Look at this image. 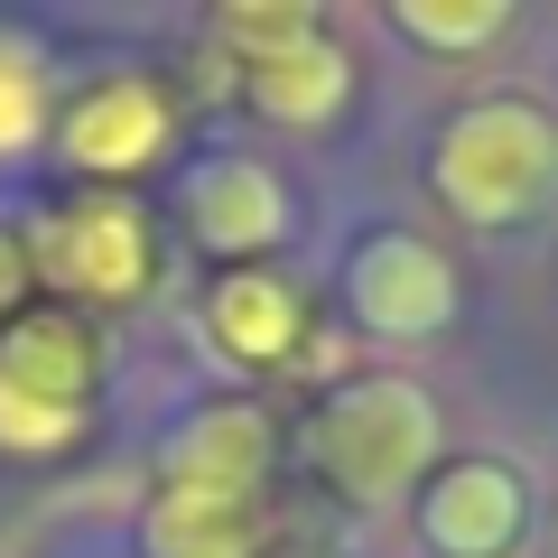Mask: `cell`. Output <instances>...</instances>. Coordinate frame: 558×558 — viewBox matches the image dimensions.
<instances>
[{
    "mask_svg": "<svg viewBox=\"0 0 558 558\" xmlns=\"http://www.w3.org/2000/svg\"><path fill=\"white\" fill-rule=\"evenodd\" d=\"M307 447H317V475L344 502H373L381 512V502H400L428 475V457H438V400L418 391V381H344L317 410Z\"/></svg>",
    "mask_w": 558,
    "mask_h": 558,
    "instance_id": "6da1fadb",
    "label": "cell"
},
{
    "mask_svg": "<svg viewBox=\"0 0 558 558\" xmlns=\"http://www.w3.org/2000/svg\"><path fill=\"white\" fill-rule=\"evenodd\" d=\"M549 186H558V121L539 102L502 94L438 131V196L465 223H521Z\"/></svg>",
    "mask_w": 558,
    "mask_h": 558,
    "instance_id": "7a4b0ae2",
    "label": "cell"
},
{
    "mask_svg": "<svg viewBox=\"0 0 558 558\" xmlns=\"http://www.w3.org/2000/svg\"><path fill=\"white\" fill-rule=\"evenodd\" d=\"M28 270H47L65 289V299H140L149 289V223L131 215V205H65V215L38 223V242H28Z\"/></svg>",
    "mask_w": 558,
    "mask_h": 558,
    "instance_id": "3957f363",
    "label": "cell"
},
{
    "mask_svg": "<svg viewBox=\"0 0 558 558\" xmlns=\"http://www.w3.org/2000/svg\"><path fill=\"white\" fill-rule=\"evenodd\" d=\"M344 307H354V326H373V336L418 344V336H438V326L457 317V270H447V252H428L418 233H373L354 252V270H344Z\"/></svg>",
    "mask_w": 558,
    "mask_h": 558,
    "instance_id": "277c9868",
    "label": "cell"
},
{
    "mask_svg": "<svg viewBox=\"0 0 558 558\" xmlns=\"http://www.w3.org/2000/svg\"><path fill=\"white\" fill-rule=\"evenodd\" d=\"M418 531H428V549L438 558H502L521 531H531V494H521L512 465H447L438 484H428V502H418Z\"/></svg>",
    "mask_w": 558,
    "mask_h": 558,
    "instance_id": "5b68a950",
    "label": "cell"
},
{
    "mask_svg": "<svg viewBox=\"0 0 558 558\" xmlns=\"http://www.w3.org/2000/svg\"><path fill=\"white\" fill-rule=\"evenodd\" d=\"M57 140H65V159L94 168V178H131V168H149L168 149V102H159V84L112 75V84H94V94L65 112Z\"/></svg>",
    "mask_w": 558,
    "mask_h": 558,
    "instance_id": "8992f818",
    "label": "cell"
},
{
    "mask_svg": "<svg viewBox=\"0 0 558 558\" xmlns=\"http://www.w3.org/2000/svg\"><path fill=\"white\" fill-rule=\"evenodd\" d=\"M186 223L205 252H270L289 233V186L260 159H205L186 178Z\"/></svg>",
    "mask_w": 558,
    "mask_h": 558,
    "instance_id": "52a82bcc",
    "label": "cell"
},
{
    "mask_svg": "<svg viewBox=\"0 0 558 558\" xmlns=\"http://www.w3.org/2000/svg\"><path fill=\"white\" fill-rule=\"evenodd\" d=\"M0 381L57 418H84L94 400V344L75 317H10L0 326Z\"/></svg>",
    "mask_w": 558,
    "mask_h": 558,
    "instance_id": "ba28073f",
    "label": "cell"
},
{
    "mask_svg": "<svg viewBox=\"0 0 558 558\" xmlns=\"http://www.w3.org/2000/svg\"><path fill=\"white\" fill-rule=\"evenodd\" d=\"M344 94H354V65H344V47L326 38V28H307V38L260 47V57H252V102H260L270 121H289V131L336 121Z\"/></svg>",
    "mask_w": 558,
    "mask_h": 558,
    "instance_id": "9c48e42d",
    "label": "cell"
},
{
    "mask_svg": "<svg viewBox=\"0 0 558 558\" xmlns=\"http://www.w3.org/2000/svg\"><path fill=\"white\" fill-rule=\"evenodd\" d=\"M260 465H270V418L252 400H215L205 418H186V438L168 447V484H196V494H252Z\"/></svg>",
    "mask_w": 558,
    "mask_h": 558,
    "instance_id": "30bf717a",
    "label": "cell"
},
{
    "mask_svg": "<svg viewBox=\"0 0 558 558\" xmlns=\"http://www.w3.org/2000/svg\"><path fill=\"white\" fill-rule=\"evenodd\" d=\"M149 558H260V512L252 494H196V484H168L140 521Z\"/></svg>",
    "mask_w": 558,
    "mask_h": 558,
    "instance_id": "8fae6325",
    "label": "cell"
},
{
    "mask_svg": "<svg viewBox=\"0 0 558 558\" xmlns=\"http://www.w3.org/2000/svg\"><path fill=\"white\" fill-rule=\"evenodd\" d=\"M299 326H307L299 289L270 279V270H233V279L215 289V336L233 344L242 363H279L289 344H299Z\"/></svg>",
    "mask_w": 558,
    "mask_h": 558,
    "instance_id": "7c38bea8",
    "label": "cell"
},
{
    "mask_svg": "<svg viewBox=\"0 0 558 558\" xmlns=\"http://www.w3.org/2000/svg\"><path fill=\"white\" fill-rule=\"evenodd\" d=\"M47 131V57L38 38L0 28V159H28Z\"/></svg>",
    "mask_w": 558,
    "mask_h": 558,
    "instance_id": "4fadbf2b",
    "label": "cell"
},
{
    "mask_svg": "<svg viewBox=\"0 0 558 558\" xmlns=\"http://www.w3.org/2000/svg\"><path fill=\"white\" fill-rule=\"evenodd\" d=\"M391 28L418 47H484L512 28V10L502 0H475V10H447V0H391Z\"/></svg>",
    "mask_w": 558,
    "mask_h": 558,
    "instance_id": "5bb4252c",
    "label": "cell"
},
{
    "mask_svg": "<svg viewBox=\"0 0 558 558\" xmlns=\"http://www.w3.org/2000/svg\"><path fill=\"white\" fill-rule=\"evenodd\" d=\"M84 418H57V410H38V400H20L10 381H0V457H47V447H65Z\"/></svg>",
    "mask_w": 558,
    "mask_h": 558,
    "instance_id": "9a60e30c",
    "label": "cell"
},
{
    "mask_svg": "<svg viewBox=\"0 0 558 558\" xmlns=\"http://www.w3.org/2000/svg\"><path fill=\"white\" fill-rule=\"evenodd\" d=\"M20 299H28V242L0 233V326L20 317Z\"/></svg>",
    "mask_w": 558,
    "mask_h": 558,
    "instance_id": "2e32d148",
    "label": "cell"
},
{
    "mask_svg": "<svg viewBox=\"0 0 558 558\" xmlns=\"http://www.w3.org/2000/svg\"><path fill=\"white\" fill-rule=\"evenodd\" d=\"M279 558H317V549H279Z\"/></svg>",
    "mask_w": 558,
    "mask_h": 558,
    "instance_id": "e0dca14e",
    "label": "cell"
}]
</instances>
